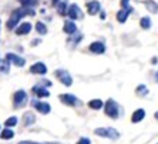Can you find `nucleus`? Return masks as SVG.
<instances>
[{"mask_svg": "<svg viewBox=\"0 0 158 144\" xmlns=\"http://www.w3.org/2000/svg\"><path fill=\"white\" fill-rule=\"evenodd\" d=\"M36 30H37V33H40V34H46L47 33V27H46V24L41 22H39L36 24Z\"/></svg>", "mask_w": 158, "mask_h": 144, "instance_id": "5701e85b", "label": "nucleus"}, {"mask_svg": "<svg viewBox=\"0 0 158 144\" xmlns=\"http://www.w3.org/2000/svg\"><path fill=\"white\" fill-rule=\"evenodd\" d=\"M36 121V116L33 113H26L24 114V126H30V124H33Z\"/></svg>", "mask_w": 158, "mask_h": 144, "instance_id": "a211bd4d", "label": "nucleus"}, {"mask_svg": "<svg viewBox=\"0 0 158 144\" xmlns=\"http://www.w3.org/2000/svg\"><path fill=\"white\" fill-rule=\"evenodd\" d=\"M140 26L143 27V29H150L151 27V20L150 17H143L140 20Z\"/></svg>", "mask_w": 158, "mask_h": 144, "instance_id": "b1692460", "label": "nucleus"}, {"mask_svg": "<svg viewBox=\"0 0 158 144\" xmlns=\"http://www.w3.org/2000/svg\"><path fill=\"white\" fill-rule=\"evenodd\" d=\"M137 94H138V96H145V94H148V90H147V87H145V86H138V87H137Z\"/></svg>", "mask_w": 158, "mask_h": 144, "instance_id": "a878e982", "label": "nucleus"}, {"mask_svg": "<svg viewBox=\"0 0 158 144\" xmlns=\"http://www.w3.org/2000/svg\"><path fill=\"white\" fill-rule=\"evenodd\" d=\"M64 32H66L67 34H73L77 32V26H76V23L70 22V20H67L66 23H64Z\"/></svg>", "mask_w": 158, "mask_h": 144, "instance_id": "dca6fc26", "label": "nucleus"}, {"mask_svg": "<svg viewBox=\"0 0 158 144\" xmlns=\"http://www.w3.org/2000/svg\"><path fill=\"white\" fill-rule=\"evenodd\" d=\"M130 13H132V7H127V9H121L117 13V20L120 23H124L127 20V17L130 16Z\"/></svg>", "mask_w": 158, "mask_h": 144, "instance_id": "ddd939ff", "label": "nucleus"}, {"mask_svg": "<svg viewBox=\"0 0 158 144\" xmlns=\"http://www.w3.org/2000/svg\"><path fill=\"white\" fill-rule=\"evenodd\" d=\"M88 106H90L91 108H94V110H98V108L103 107V101H101L100 99H94L88 103Z\"/></svg>", "mask_w": 158, "mask_h": 144, "instance_id": "aec40b11", "label": "nucleus"}, {"mask_svg": "<svg viewBox=\"0 0 158 144\" xmlns=\"http://www.w3.org/2000/svg\"><path fill=\"white\" fill-rule=\"evenodd\" d=\"M104 110H106V114L108 116V117H111V118H117L118 116H120V113H121V107H120V106H118L113 99H110L106 103Z\"/></svg>", "mask_w": 158, "mask_h": 144, "instance_id": "7ed1b4c3", "label": "nucleus"}, {"mask_svg": "<svg viewBox=\"0 0 158 144\" xmlns=\"http://www.w3.org/2000/svg\"><path fill=\"white\" fill-rule=\"evenodd\" d=\"M19 2H22V0H19Z\"/></svg>", "mask_w": 158, "mask_h": 144, "instance_id": "473e14b6", "label": "nucleus"}, {"mask_svg": "<svg viewBox=\"0 0 158 144\" xmlns=\"http://www.w3.org/2000/svg\"><path fill=\"white\" fill-rule=\"evenodd\" d=\"M154 116H155V118L158 120V111H155V114H154Z\"/></svg>", "mask_w": 158, "mask_h": 144, "instance_id": "2f4dec72", "label": "nucleus"}, {"mask_svg": "<svg viewBox=\"0 0 158 144\" xmlns=\"http://www.w3.org/2000/svg\"><path fill=\"white\" fill-rule=\"evenodd\" d=\"M0 137H2V138H4V140H10V138H13V137H15V133H13L10 129H6V130H3V131H2Z\"/></svg>", "mask_w": 158, "mask_h": 144, "instance_id": "412c9836", "label": "nucleus"}, {"mask_svg": "<svg viewBox=\"0 0 158 144\" xmlns=\"http://www.w3.org/2000/svg\"><path fill=\"white\" fill-rule=\"evenodd\" d=\"M66 9H67V4L64 3V2H61V3L59 4V15H61V16L66 15V13H67Z\"/></svg>", "mask_w": 158, "mask_h": 144, "instance_id": "bb28decb", "label": "nucleus"}, {"mask_svg": "<svg viewBox=\"0 0 158 144\" xmlns=\"http://www.w3.org/2000/svg\"><path fill=\"white\" fill-rule=\"evenodd\" d=\"M87 11H88V15H97L100 11V3L98 2H96V0H93V2H88L87 3Z\"/></svg>", "mask_w": 158, "mask_h": 144, "instance_id": "f8f14e48", "label": "nucleus"}, {"mask_svg": "<svg viewBox=\"0 0 158 144\" xmlns=\"http://www.w3.org/2000/svg\"><path fill=\"white\" fill-rule=\"evenodd\" d=\"M6 60L13 61V63H15L16 66H19V67H23L24 66V63H26V60L23 59V57H19V56L13 54V53H7V54H6Z\"/></svg>", "mask_w": 158, "mask_h": 144, "instance_id": "0eeeda50", "label": "nucleus"}, {"mask_svg": "<svg viewBox=\"0 0 158 144\" xmlns=\"http://www.w3.org/2000/svg\"><path fill=\"white\" fill-rule=\"evenodd\" d=\"M33 91L36 93L39 97H48V96H50V93L44 89L43 86H41V87H39V86H34V87H33Z\"/></svg>", "mask_w": 158, "mask_h": 144, "instance_id": "f3484780", "label": "nucleus"}, {"mask_svg": "<svg viewBox=\"0 0 158 144\" xmlns=\"http://www.w3.org/2000/svg\"><path fill=\"white\" fill-rule=\"evenodd\" d=\"M30 71L33 74H46L47 73V67H46V64L44 63H34L33 66L30 67Z\"/></svg>", "mask_w": 158, "mask_h": 144, "instance_id": "6e6552de", "label": "nucleus"}, {"mask_svg": "<svg viewBox=\"0 0 158 144\" xmlns=\"http://www.w3.org/2000/svg\"><path fill=\"white\" fill-rule=\"evenodd\" d=\"M10 70V61L9 60H0V71H3V73H9Z\"/></svg>", "mask_w": 158, "mask_h": 144, "instance_id": "6ab92c4d", "label": "nucleus"}, {"mask_svg": "<svg viewBox=\"0 0 158 144\" xmlns=\"http://www.w3.org/2000/svg\"><path fill=\"white\" fill-rule=\"evenodd\" d=\"M4 124H6V127H13L17 124V117H10L7 118L6 121H4Z\"/></svg>", "mask_w": 158, "mask_h": 144, "instance_id": "393cba45", "label": "nucleus"}, {"mask_svg": "<svg viewBox=\"0 0 158 144\" xmlns=\"http://www.w3.org/2000/svg\"><path fill=\"white\" fill-rule=\"evenodd\" d=\"M59 99L61 100L64 104H69V106H81V100H78L76 96L73 94H60Z\"/></svg>", "mask_w": 158, "mask_h": 144, "instance_id": "39448f33", "label": "nucleus"}, {"mask_svg": "<svg viewBox=\"0 0 158 144\" xmlns=\"http://www.w3.org/2000/svg\"><path fill=\"white\" fill-rule=\"evenodd\" d=\"M128 2H130V0H121V6H123V9L130 7V6H128Z\"/></svg>", "mask_w": 158, "mask_h": 144, "instance_id": "c756f323", "label": "nucleus"}, {"mask_svg": "<svg viewBox=\"0 0 158 144\" xmlns=\"http://www.w3.org/2000/svg\"><path fill=\"white\" fill-rule=\"evenodd\" d=\"M13 101H15L16 107H23L24 104L27 103V94L24 90H19L15 93V97H13Z\"/></svg>", "mask_w": 158, "mask_h": 144, "instance_id": "20e7f679", "label": "nucleus"}, {"mask_svg": "<svg viewBox=\"0 0 158 144\" xmlns=\"http://www.w3.org/2000/svg\"><path fill=\"white\" fill-rule=\"evenodd\" d=\"M56 76H57V77H59V80L61 81L64 86H67V87L73 84V78L70 77V74L67 73L66 70H59V71H56Z\"/></svg>", "mask_w": 158, "mask_h": 144, "instance_id": "423d86ee", "label": "nucleus"}, {"mask_svg": "<svg viewBox=\"0 0 158 144\" xmlns=\"http://www.w3.org/2000/svg\"><path fill=\"white\" fill-rule=\"evenodd\" d=\"M90 52L96 53V54H101V53L106 52V46L101 43V41H94L90 44Z\"/></svg>", "mask_w": 158, "mask_h": 144, "instance_id": "9d476101", "label": "nucleus"}, {"mask_svg": "<svg viewBox=\"0 0 158 144\" xmlns=\"http://www.w3.org/2000/svg\"><path fill=\"white\" fill-rule=\"evenodd\" d=\"M94 133L100 137H104V138H111V140H117L120 137V131L113 127H100V129H96Z\"/></svg>", "mask_w": 158, "mask_h": 144, "instance_id": "f03ea898", "label": "nucleus"}, {"mask_svg": "<svg viewBox=\"0 0 158 144\" xmlns=\"http://www.w3.org/2000/svg\"><path fill=\"white\" fill-rule=\"evenodd\" d=\"M77 144H91V141H90V138H87V137H81L80 140L77 141Z\"/></svg>", "mask_w": 158, "mask_h": 144, "instance_id": "c85d7f7f", "label": "nucleus"}, {"mask_svg": "<svg viewBox=\"0 0 158 144\" xmlns=\"http://www.w3.org/2000/svg\"><path fill=\"white\" fill-rule=\"evenodd\" d=\"M144 117H145V110H144V108H138V110H135L132 113L131 121L132 123H140Z\"/></svg>", "mask_w": 158, "mask_h": 144, "instance_id": "4468645a", "label": "nucleus"}, {"mask_svg": "<svg viewBox=\"0 0 158 144\" xmlns=\"http://www.w3.org/2000/svg\"><path fill=\"white\" fill-rule=\"evenodd\" d=\"M19 144H41V143H36V141H20Z\"/></svg>", "mask_w": 158, "mask_h": 144, "instance_id": "7c9ffc66", "label": "nucleus"}, {"mask_svg": "<svg viewBox=\"0 0 158 144\" xmlns=\"http://www.w3.org/2000/svg\"><path fill=\"white\" fill-rule=\"evenodd\" d=\"M26 15H34L33 10H30V9H26V7H22V9H16L13 13H11L10 19H9L7 22V29H15V26L19 23V20L20 19H23Z\"/></svg>", "mask_w": 158, "mask_h": 144, "instance_id": "f257e3e1", "label": "nucleus"}, {"mask_svg": "<svg viewBox=\"0 0 158 144\" xmlns=\"http://www.w3.org/2000/svg\"><path fill=\"white\" fill-rule=\"evenodd\" d=\"M145 6H147V9L150 11H152V13H158V4L154 3V2H145Z\"/></svg>", "mask_w": 158, "mask_h": 144, "instance_id": "4be33fe9", "label": "nucleus"}, {"mask_svg": "<svg viewBox=\"0 0 158 144\" xmlns=\"http://www.w3.org/2000/svg\"><path fill=\"white\" fill-rule=\"evenodd\" d=\"M20 3H22L23 7H26V9H27L29 6H33V4H36V0H22Z\"/></svg>", "mask_w": 158, "mask_h": 144, "instance_id": "cd10ccee", "label": "nucleus"}, {"mask_svg": "<svg viewBox=\"0 0 158 144\" xmlns=\"http://www.w3.org/2000/svg\"><path fill=\"white\" fill-rule=\"evenodd\" d=\"M33 104H34V107L40 111V113H43V114H48V113H50V110H52L50 104L43 103V101H34Z\"/></svg>", "mask_w": 158, "mask_h": 144, "instance_id": "9b49d317", "label": "nucleus"}, {"mask_svg": "<svg viewBox=\"0 0 158 144\" xmlns=\"http://www.w3.org/2000/svg\"><path fill=\"white\" fill-rule=\"evenodd\" d=\"M67 15H69V17H70L71 20H77V19L81 17V11L77 4H71L70 9L67 10Z\"/></svg>", "mask_w": 158, "mask_h": 144, "instance_id": "1a4fd4ad", "label": "nucleus"}, {"mask_svg": "<svg viewBox=\"0 0 158 144\" xmlns=\"http://www.w3.org/2000/svg\"><path fill=\"white\" fill-rule=\"evenodd\" d=\"M31 30V24L30 23H23V24H20V26L16 29V34H19V36H23V34H27Z\"/></svg>", "mask_w": 158, "mask_h": 144, "instance_id": "2eb2a0df", "label": "nucleus"}]
</instances>
